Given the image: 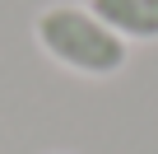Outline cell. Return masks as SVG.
<instances>
[{"label":"cell","instance_id":"6da1fadb","mask_svg":"<svg viewBox=\"0 0 158 154\" xmlns=\"http://www.w3.org/2000/svg\"><path fill=\"white\" fill-rule=\"evenodd\" d=\"M37 47L84 80H107L126 65V37H116L89 5H47L33 24Z\"/></svg>","mask_w":158,"mask_h":154},{"label":"cell","instance_id":"7a4b0ae2","mask_svg":"<svg viewBox=\"0 0 158 154\" xmlns=\"http://www.w3.org/2000/svg\"><path fill=\"white\" fill-rule=\"evenodd\" d=\"M89 10L126 42H158V0H89Z\"/></svg>","mask_w":158,"mask_h":154}]
</instances>
